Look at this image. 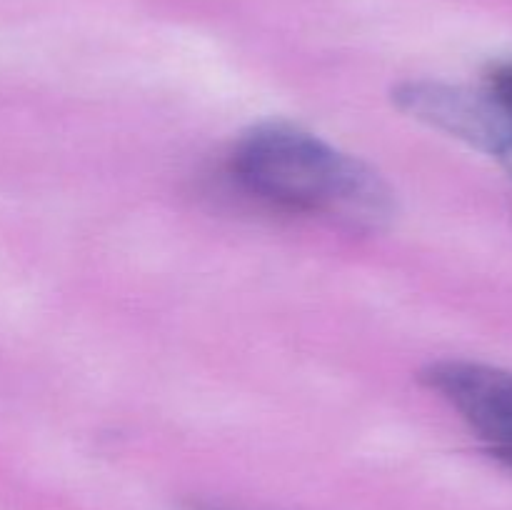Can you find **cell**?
<instances>
[{"mask_svg": "<svg viewBox=\"0 0 512 510\" xmlns=\"http://www.w3.org/2000/svg\"><path fill=\"white\" fill-rule=\"evenodd\" d=\"M393 100L410 118L512 163V123L488 90L410 80L393 90Z\"/></svg>", "mask_w": 512, "mask_h": 510, "instance_id": "cell-3", "label": "cell"}, {"mask_svg": "<svg viewBox=\"0 0 512 510\" xmlns=\"http://www.w3.org/2000/svg\"><path fill=\"white\" fill-rule=\"evenodd\" d=\"M233 178L263 203L320 215L355 230H378L393 218V190L355 155L290 123H263L238 140Z\"/></svg>", "mask_w": 512, "mask_h": 510, "instance_id": "cell-1", "label": "cell"}, {"mask_svg": "<svg viewBox=\"0 0 512 510\" xmlns=\"http://www.w3.org/2000/svg\"><path fill=\"white\" fill-rule=\"evenodd\" d=\"M423 383L465 420L483 448L512 470V373L478 360H438Z\"/></svg>", "mask_w": 512, "mask_h": 510, "instance_id": "cell-2", "label": "cell"}, {"mask_svg": "<svg viewBox=\"0 0 512 510\" xmlns=\"http://www.w3.org/2000/svg\"><path fill=\"white\" fill-rule=\"evenodd\" d=\"M490 95H493L495 103L500 105L508 120L512 123V60L510 63L495 65L488 73V85H485Z\"/></svg>", "mask_w": 512, "mask_h": 510, "instance_id": "cell-4", "label": "cell"}, {"mask_svg": "<svg viewBox=\"0 0 512 510\" xmlns=\"http://www.w3.org/2000/svg\"><path fill=\"white\" fill-rule=\"evenodd\" d=\"M188 510H230V508H220V505H190Z\"/></svg>", "mask_w": 512, "mask_h": 510, "instance_id": "cell-5", "label": "cell"}]
</instances>
